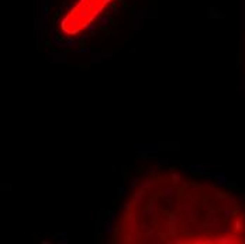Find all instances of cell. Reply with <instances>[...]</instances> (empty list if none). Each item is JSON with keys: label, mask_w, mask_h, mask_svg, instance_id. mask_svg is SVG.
<instances>
[{"label": "cell", "mask_w": 245, "mask_h": 244, "mask_svg": "<svg viewBox=\"0 0 245 244\" xmlns=\"http://www.w3.org/2000/svg\"><path fill=\"white\" fill-rule=\"evenodd\" d=\"M173 192H175V189H173L172 186H166V188H164V189H162V193L165 195V196H172V195H173Z\"/></svg>", "instance_id": "cell-1"}, {"label": "cell", "mask_w": 245, "mask_h": 244, "mask_svg": "<svg viewBox=\"0 0 245 244\" xmlns=\"http://www.w3.org/2000/svg\"><path fill=\"white\" fill-rule=\"evenodd\" d=\"M103 230H104V231H109V233H110V231H111V223H110V222L104 223V227H103Z\"/></svg>", "instance_id": "cell-2"}]
</instances>
